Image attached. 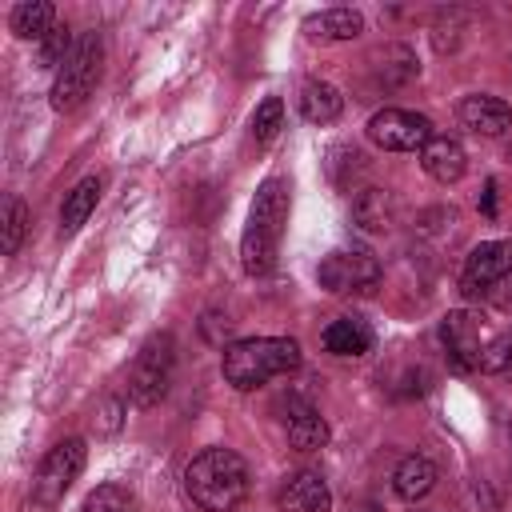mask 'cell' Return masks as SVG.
I'll return each instance as SVG.
<instances>
[{"instance_id": "1", "label": "cell", "mask_w": 512, "mask_h": 512, "mask_svg": "<svg viewBox=\"0 0 512 512\" xmlns=\"http://www.w3.org/2000/svg\"><path fill=\"white\" fill-rule=\"evenodd\" d=\"M288 180L284 176H268L248 208V224L240 236V264L248 276H268L276 268L280 256V236H284V220H288Z\"/></svg>"}, {"instance_id": "2", "label": "cell", "mask_w": 512, "mask_h": 512, "mask_svg": "<svg viewBox=\"0 0 512 512\" xmlns=\"http://www.w3.org/2000/svg\"><path fill=\"white\" fill-rule=\"evenodd\" d=\"M184 492L200 512H236L248 496V464L232 448H204L184 468Z\"/></svg>"}, {"instance_id": "3", "label": "cell", "mask_w": 512, "mask_h": 512, "mask_svg": "<svg viewBox=\"0 0 512 512\" xmlns=\"http://www.w3.org/2000/svg\"><path fill=\"white\" fill-rule=\"evenodd\" d=\"M224 380L240 392H252L276 376H288L300 368V344L292 336H252L224 348Z\"/></svg>"}, {"instance_id": "4", "label": "cell", "mask_w": 512, "mask_h": 512, "mask_svg": "<svg viewBox=\"0 0 512 512\" xmlns=\"http://www.w3.org/2000/svg\"><path fill=\"white\" fill-rule=\"evenodd\" d=\"M100 64H104V40H100V32H80L76 44H72V52L56 68V80H52V92H48L52 108L56 112L80 108L88 100V92L96 88V80H100Z\"/></svg>"}, {"instance_id": "5", "label": "cell", "mask_w": 512, "mask_h": 512, "mask_svg": "<svg viewBox=\"0 0 512 512\" xmlns=\"http://www.w3.org/2000/svg\"><path fill=\"white\" fill-rule=\"evenodd\" d=\"M460 292L468 300H512V240H484L468 252L460 268Z\"/></svg>"}, {"instance_id": "6", "label": "cell", "mask_w": 512, "mask_h": 512, "mask_svg": "<svg viewBox=\"0 0 512 512\" xmlns=\"http://www.w3.org/2000/svg\"><path fill=\"white\" fill-rule=\"evenodd\" d=\"M172 368H176V340L172 332H156L144 340V348L136 352V364L128 372V400L136 408H152L168 396L172 384Z\"/></svg>"}, {"instance_id": "7", "label": "cell", "mask_w": 512, "mask_h": 512, "mask_svg": "<svg viewBox=\"0 0 512 512\" xmlns=\"http://www.w3.org/2000/svg\"><path fill=\"white\" fill-rule=\"evenodd\" d=\"M84 456H88V448L80 436H68L56 448H48V456L40 460L36 480H32V500L40 508H56L64 500V492L76 484V476L84 472Z\"/></svg>"}, {"instance_id": "8", "label": "cell", "mask_w": 512, "mask_h": 512, "mask_svg": "<svg viewBox=\"0 0 512 512\" xmlns=\"http://www.w3.org/2000/svg\"><path fill=\"white\" fill-rule=\"evenodd\" d=\"M316 280L324 292H368L380 284V260L368 252V248H336L320 260L316 268Z\"/></svg>"}, {"instance_id": "9", "label": "cell", "mask_w": 512, "mask_h": 512, "mask_svg": "<svg viewBox=\"0 0 512 512\" xmlns=\"http://www.w3.org/2000/svg\"><path fill=\"white\" fill-rule=\"evenodd\" d=\"M432 120L420 116V112H408V108H380L372 120H368V140L384 152H416L432 140Z\"/></svg>"}, {"instance_id": "10", "label": "cell", "mask_w": 512, "mask_h": 512, "mask_svg": "<svg viewBox=\"0 0 512 512\" xmlns=\"http://www.w3.org/2000/svg\"><path fill=\"white\" fill-rule=\"evenodd\" d=\"M440 344L452 360V368L460 372H472L480 368V352H484V340H480V316L468 312V308H456L440 320Z\"/></svg>"}, {"instance_id": "11", "label": "cell", "mask_w": 512, "mask_h": 512, "mask_svg": "<svg viewBox=\"0 0 512 512\" xmlns=\"http://www.w3.org/2000/svg\"><path fill=\"white\" fill-rule=\"evenodd\" d=\"M460 124L476 136H504L512 128V108L500 100V96H488V92H472L460 100L456 108Z\"/></svg>"}, {"instance_id": "12", "label": "cell", "mask_w": 512, "mask_h": 512, "mask_svg": "<svg viewBox=\"0 0 512 512\" xmlns=\"http://www.w3.org/2000/svg\"><path fill=\"white\" fill-rule=\"evenodd\" d=\"M420 168L436 180V184H456L468 172V152L456 136H432L420 148Z\"/></svg>"}, {"instance_id": "13", "label": "cell", "mask_w": 512, "mask_h": 512, "mask_svg": "<svg viewBox=\"0 0 512 512\" xmlns=\"http://www.w3.org/2000/svg\"><path fill=\"white\" fill-rule=\"evenodd\" d=\"M280 508L284 512H332V492L320 472L304 468L288 476V484L280 488Z\"/></svg>"}, {"instance_id": "14", "label": "cell", "mask_w": 512, "mask_h": 512, "mask_svg": "<svg viewBox=\"0 0 512 512\" xmlns=\"http://www.w3.org/2000/svg\"><path fill=\"white\" fill-rule=\"evenodd\" d=\"M352 220L364 232H388L396 224V196L388 188H360L352 200Z\"/></svg>"}, {"instance_id": "15", "label": "cell", "mask_w": 512, "mask_h": 512, "mask_svg": "<svg viewBox=\"0 0 512 512\" xmlns=\"http://www.w3.org/2000/svg\"><path fill=\"white\" fill-rule=\"evenodd\" d=\"M344 112V96L328 80H304L300 84V116L308 124H332Z\"/></svg>"}, {"instance_id": "16", "label": "cell", "mask_w": 512, "mask_h": 512, "mask_svg": "<svg viewBox=\"0 0 512 512\" xmlns=\"http://www.w3.org/2000/svg\"><path fill=\"white\" fill-rule=\"evenodd\" d=\"M324 348L332 356H364L372 348V328L360 316H340L324 328Z\"/></svg>"}, {"instance_id": "17", "label": "cell", "mask_w": 512, "mask_h": 512, "mask_svg": "<svg viewBox=\"0 0 512 512\" xmlns=\"http://www.w3.org/2000/svg\"><path fill=\"white\" fill-rule=\"evenodd\" d=\"M360 28H364V16L352 8H324L304 20V32L312 40H352V36H360Z\"/></svg>"}, {"instance_id": "18", "label": "cell", "mask_w": 512, "mask_h": 512, "mask_svg": "<svg viewBox=\"0 0 512 512\" xmlns=\"http://www.w3.org/2000/svg\"><path fill=\"white\" fill-rule=\"evenodd\" d=\"M392 488L400 500H420L436 488V464L428 456H404L392 472Z\"/></svg>"}, {"instance_id": "19", "label": "cell", "mask_w": 512, "mask_h": 512, "mask_svg": "<svg viewBox=\"0 0 512 512\" xmlns=\"http://www.w3.org/2000/svg\"><path fill=\"white\" fill-rule=\"evenodd\" d=\"M100 176H84L68 196H64V208H60V232L72 236L80 232V224H88V216L96 212V200H100Z\"/></svg>"}, {"instance_id": "20", "label": "cell", "mask_w": 512, "mask_h": 512, "mask_svg": "<svg viewBox=\"0 0 512 512\" xmlns=\"http://www.w3.org/2000/svg\"><path fill=\"white\" fill-rule=\"evenodd\" d=\"M8 28H12L20 40H36V44H40V40L56 28V8H52L48 0H24V4L12 8Z\"/></svg>"}, {"instance_id": "21", "label": "cell", "mask_w": 512, "mask_h": 512, "mask_svg": "<svg viewBox=\"0 0 512 512\" xmlns=\"http://www.w3.org/2000/svg\"><path fill=\"white\" fill-rule=\"evenodd\" d=\"M288 444L296 452H320L328 444V424L316 408L308 404H296V412L288 416Z\"/></svg>"}, {"instance_id": "22", "label": "cell", "mask_w": 512, "mask_h": 512, "mask_svg": "<svg viewBox=\"0 0 512 512\" xmlns=\"http://www.w3.org/2000/svg\"><path fill=\"white\" fill-rule=\"evenodd\" d=\"M24 232H28V208L20 196H8L4 200V220H0V248L4 256H16V248L24 244Z\"/></svg>"}, {"instance_id": "23", "label": "cell", "mask_w": 512, "mask_h": 512, "mask_svg": "<svg viewBox=\"0 0 512 512\" xmlns=\"http://www.w3.org/2000/svg\"><path fill=\"white\" fill-rule=\"evenodd\" d=\"M132 508L136 500L124 484H96L80 504V512H132Z\"/></svg>"}, {"instance_id": "24", "label": "cell", "mask_w": 512, "mask_h": 512, "mask_svg": "<svg viewBox=\"0 0 512 512\" xmlns=\"http://www.w3.org/2000/svg\"><path fill=\"white\" fill-rule=\"evenodd\" d=\"M280 124H284V100H280V96H268V100H260V108L252 112V140H256V144H268V140H276Z\"/></svg>"}, {"instance_id": "25", "label": "cell", "mask_w": 512, "mask_h": 512, "mask_svg": "<svg viewBox=\"0 0 512 512\" xmlns=\"http://www.w3.org/2000/svg\"><path fill=\"white\" fill-rule=\"evenodd\" d=\"M72 44H76V40L68 36V28H60V24H56V28L40 40V64H44V68H60V64H64V56L72 52Z\"/></svg>"}, {"instance_id": "26", "label": "cell", "mask_w": 512, "mask_h": 512, "mask_svg": "<svg viewBox=\"0 0 512 512\" xmlns=\"http://www.w3.org/2000/svg\"><path fill=\"white\" fill-rule=\"evenodd\" d=\"M508 360H512V332H500L496 340L484 344V352H480V372H508Z\"/></svg>"}, {"instance_id": "27", "label": "cell", "mask_w": 512, "mask_h": 512, "mask_svg": "<svg viewBox=\"0 0 512 512\" xmlns=\"http://www.w3.org/2000/svg\"><path fill=\"white\" fill-rule=\"evenodd\" d=\"M120 412H124L120 400H104L100 404V432H116L120 428Z\"/></svg>"}, {"instance_id": "28", "label": "cell", "mask_w": 512, "mask_h": 512, "mask_svg": "<svg viewBox=\"0 0 512 512\" xmlns=\"http://www.w3.org/2000/svg\"><path fill=\"white\" fill-rule=\"evenodd\" d=\"M480 208H484L488 216L496 212V184H488V188H484V204H480Z\"/></svg>"}, {"instance_id": "29", "label": "cell", "mask_w": 512, "mask_h": 512, "mask_svg": "<svg viewBox=\"0 0 512 512\" xmlns=\"http://www.w3.org/2000/svg\"><path fill=\"white\" fill-rule=\"evenodd\" d=\"M348 512H380V504H372V500H356V504H348Z\"/></svg>"}, {"instance_id": "30", "label": "cell", "mask_w": 512, "mask_h": 512, "mask_svg": "<svg viewBox=\"0 0 512 512\" xmlns=\"http://www.w3.org/2000/svg\"><path fill=\"white\" fill-rule=\"evenodd\" d=\"M508 376H512V360H508Z\"/></svg>"}, {"instance_id": "31", "label": "cell", "mask_w": 512, "mask_h": 512, "mask_svg": "<svg viewBox=\"0 0 512 512\" xmlns=\"http://www.w3.org/2000/svg\"><path fill=\"white\" fill-rule=\"evenodd\" d=\"M508 160H512V144H508Z\"/></svg>"}]
</instances>
